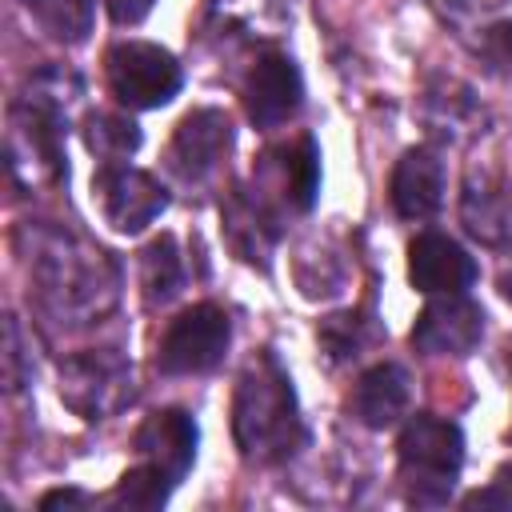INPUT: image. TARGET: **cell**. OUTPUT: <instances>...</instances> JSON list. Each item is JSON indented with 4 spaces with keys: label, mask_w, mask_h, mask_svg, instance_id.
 I'll list each match as a JSON object with an SVG mask.
<instances>
[{
    "label": "cell",
    "mask_w": 512,
    "mask_h": 512,
    "mask_svg": "<svg viewBox=\"0 0 512 512\" xmlns=\"http://www.w3.org/2000/svg\"><path fill=\"white\" fill-rule=\"evenodd\" d=\"M168 492H172V484H168L156 468L136 464V468H128V472L120 476V484H116V492H112V504L144 512V508H160V504L168 500Z\"/></svg>",
    "instance_id": "obj_20"
},
{
    "label": "cell",
    "mask_w": 512,
    "mask_h": 512,
    "mask_svg": "<svg viewBox=\"0 0 512 512\" xmlns=\"http://www.w3.org/2000/svg\"><path fill=\"white\" fill-rule=\"evenodd\" d=\"M136 456L140 464L156 468L172 488L188 476L192 460H196V420L180 408H164L152 412L140 428H136Z\"/></svg>",
    "instance_id": "obj_10"
},
{
    "label": "cell",
    "mask_w": 512,
    "mask_h": 512,
    "mask_svg": "<svg viewBox=\"0 0 512 512\" xmlns=\"http://www.w3.org/2000/svg\"><path fill=\"white\" fill-rule=\"evenodd\" d=\"M232 340V320L220 304H192L184 308L160 336L156 364L168 376H196L212 372Z\"/></svg>",
    "instance_id": "obj_5"
},
{
    "label": "cell",
    "mask_w": 512,
    "mask_h": 512,
    "mask_svg": "<svg viewBox=\"0 0 512 512\" xmlns=\"http://www.w3.org/2000/svg\"><path fill=\"white\" fill-rule=\"evenodd\" d=\"M108 88L124 108H160L180 92V64L160 44L124 40L108 52Z\"/></svg>",
    "instance_id": "obj_6"
},
{
    "label": "cell",
    "mask_w": 512,
    "mask_h": 512,
    "mask_svg": "<svg viewBox=\"0 0 512 512\" xmlns=\"http://www.w3.org/2000/svg\"><path fill=\"white\" fill-rule=\"evenodd\" d=\"M460 212H464L468 232L484 244H500L512 236V188L500 180H488V176H480V184L468 180Z\"/></svg>",
    "instance_id": "obj_15"
},
{
    "label": "cell",
    "mask_w": 512,
    "mask_h": 512,
    "mask_svg": "<svg viewBox=\"0 0 512 512\" xmlns=\"http://www.w3.org/2000/svg\"><path fill=\"white\" fill-rule=\"evenodd\" d=\"M484 340V308L464 292L432 296L412 324V348L424 356H468Z\"/></svg>",
    "instance_id": "obj_8"
},
{
    "label": "cell",
    "mask_w": 512,
    "mask_h": 512,
    "mask_svg": "<svg viewBox=\"0 0 512 512\" xmlns=\"http://www.w3.org/2000/svg\"><path fill=\"white\" fill-rule=\"evenodd\" d=\"M140 284H144V300L148 304H168L180 284H184V264H180V248L172 236H160L144 248L140 260Z\"/></svg>",
    "instance_id": "obj_17"
},
{
    "label": "cell",
    "mask_w": 512,
    "mask_h": 512,
    "mask_svg": "<svg viewBox=\"0 0 512 512\" xmlns=\"http://www.w3.org/2000/svg\"><path fill=\"white\" fill-rule=\"evenodd\" d=\"M24 4H28V8H36V4H40V0H24Z\"/></svg>",
    "instance_id": "obj_25"
},
{
    "label": "cell",
    "mask_w": 512,
    "mask_h": 512,
    "mask_svg": "<svg viewBox=\"0 0 512 512\" xmlns=\"http://www.w3.org/2000/svg\"><path fill=\"white\" fill-rule=\"evenodd\" d=\"M408 400H412V380H408V368L404 364H372L356 388H352V416L364 424V428H392L404 412H408Z\"/></svg>",
    "instance_id": "obj_14"
},
{
    "label": "cell",
    "mask_w": 512,
    "mask_h": 512,
    "mask_svg": "<svg viewBox=\"0 0 512 512\" xmlns=\"http://www.w3.org/2000/svg\"><path fill=\"white\" fill-rule=\"evenodd\" d=\"M396 460H400V484L408 500L436 508L452 496L456 476L464 468V432L444 416L416 412L400 428Z\"/></svg>",
    "instance_id": "obj_3"
},
{
    "label": "cell",
    "mask_w": 512,
    "mask_h": 512,
    "mask_svg": "<svg viewBox=\"0 0 512 512\" xmlns=\"http://www.w3.org/2000/svg\"><path fill=\"white\" fill-rule=\"evenodd\" d=\"M76 504H88V496L76 492V488H56V492H48V496L40 500L44 512H52V508H76Z\"/></svg>",
    "instance_id": "obj_23"
},
{
    "label": "cell",
    "mask_w": 512,
    "mask_h": 512,
    "mask_svg": "<svg viewBox=\"0 0 512 512\" xmlns=\"http://www.w3.org/2000/svg\"><path fill=\"white\" fill-rule=\"evenodd\" d=\"M280 188L296 212H308L320 192V148L312 136H300L292 148L280 152Z\"/></svg>",
    "instance_id": "obj_16"
},
{
    "label": "cell",
    "mask_w": 512,
    "mask_h": 512,
    "mask_svg": "<svg viewBox=\"0 0 512 512\" xmlns=\"http://www.w3.org/2000/svg\"><path fill=\"white\" fill-rule=\"evenodd\" d=\"M484 56H488L492 68L512 72V24H496V28L488 32V40H484Z\"/></svg>",
    "instance_id": "obj_21"
},
{
    "label": "cell",
    "mask_w": 512,
    "mask_h": 512,
    "mask_svg": "<svg viewBox=\"0 0 512 512\" xmlns=\"http://www.w3.org/2000/svg\"><path fill=\"white\" fill-rule=\"evenodd\" d=\"M228 148H232L228 116L220 108H196L176 124L172 144H168V160L184 180H204L224 160Z\"/></svg>",
    "instance_id": "obj_12"
},
{
    "label": "cell",
    "mask_w": 512,
    "mask_h": 512,
    "mask_svg": "<svg viewBox=\"0 0 512 512\" xmlns=\"http://www.w3.org/2000/svg\"><path fill=\"white\" fill-rule=\"evenodd\" d=\"M20 248L36 300L60 324L72 328L92 324L116 304V288H120L116 264L108 260V252L80 240L76 232L52 224H36V228L28 224L20 232Z\"/></svg>",
    "instance_id": "obj_1"
},
{
    "label": "cell",
    "mask_w": 512,
    "mask_h": 512,
    "mask_svg": "<svg viewBox=\"0 0 512 512\" xmlns=\"http://www.w3.org/2000/svg\"><path fill=\"white\" fill-rule=\"evenodd\" d=\"M232 432L240 456L252 464H280L300 448L304 424H300L296 392L272 352H260L240 372L232 396Z\"/></svg>",
    "instance_id": "obj_2"
},
{
    "label": "cell",
    "mask_w": 512,
    "mask_h": 512,
    "mask_svg": "<svg viewBox=\"0 0 512 512\" xmlns=\"http://www.w3.org/2000/svg\"><path fill=\"white\" fill-rule=\"evenodd\" d=\"M32 12L52 40L76 44L92 32V0H40Z\"/></svg>",
    "instance_id": "obj_18"
},
{
    "label": "cell",
    "mask_w": 512,
    "mask_h": 512,
    "mask_svg": "<svg viewBox=\"0 0 512 512\" xmlns=\"http://www.w3.org/2000/svg\"><path fill=\"white\" fill-rule=\"evenodd\" d=\"M92 196L116 232H140L168 208L164 184L140 168H128L124 160L100 164V172L92 180Z\"/></svg>",
    "instance_id": "obj_7"
},
{
    "label": "cell",
    "mask_w": 512,
    "mask_h": 512,
    "mask_svg": "<svg viewBox=\"0 0 512 512\" xmlns=\"http://www.w3.org/2000/svg\"><path fill=\"white\" fill-rule=\"evenodd\" d=\"M304 100V80L292 56L284 52H264L248 80H244V112L256 128H280L296 116Z\"/></svg>",
    "instance_id": "obj_9"
},
{
    "label": "cell",
    "mask_w": 512,
    "mask_h": 512,
    "mask_svg": "<svg viewBox=\"0 0 512 512\" xmlns=\"http://www.w3.org/2000/svg\"><path fill=\"white\" fill-rule=\"evenodd\" d=\"M408 280L424 296L464 292L476 280V260L444 232H420L408 244Z\"/></svg>",
    "instance_id": "obj_11"
},
{
    "label": "cell",
    "mask_w": 512,
    "mask_h": 512,
    "mask_svg": "<svg viewBox=\"0 0 512 512\" xmlns=\"http://www.w3.org/2000/svg\"><path fill=\"white\" fill-rule=\"evenodd\" d=\"M444 204V160L432 148H408L392 168V208L404 220H428Z\"/></svg>",
    "instance_id": "obj_13"
},
{
    "label": "cell",
    "mask_w": 512,
    "mask_h": 512,
    "mask_svg": "<svg viewBox=\"0 0 512 512\" xmlns=\"http://www.w3.org/2000/svg\"><path fill=\"white\" fill-rule=\"evenodd\" d=\"M136 396L132 364L112 348L80 352L60 364V400L84 420H108Z\"/></svg>",
    "instance_id": "obj_4"
},
{
    "label": "cell",
    "mask_w": 512,
    "mask_h": 512,
    "mask_svg": "<svg viewBox=\"0 0 512 512\" xmlns=\"http://www.w3.org/2000/svg\"><path fill=\"white\" fill-rule=\"evenodd\" d=\"M88 148L96 156H104V164H116V160H124V156H132L140 148V128L132 120H124V116L100 112L88 124Z\"/></svg>",
    "instance_id": "obj_19"
},
{
    "label": "cell",
    "mask_w": 512,
    "mask_h": 512,
    "mask_svg": "<svg viewBox=\"0 0 512 512\" xmlns=\"http://www.w3.org/2000/svg\"><path fill=\"white\" fill-rule=\"evenodd\" d=\"M104 8L116 24H140L156 8V0H104Z\"/></svg>",
    "instance_id": "obj_22"
},
{
    "label": "cell",
    "mask_w": 512,
    "mask_h": 512,
    "mask_svg": "<svg viewBox=\"0 0 512 512\" xmlns=\"http://www.w3.org/2000/svg\"><path fill=\"white\" fill-rule=\"evenodd\" d=\"M504 296H508V300H512V272H508V276H504Z\"/></svg>",
    "instance_id": "obj_24"
}]
</instances>
